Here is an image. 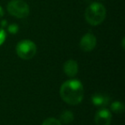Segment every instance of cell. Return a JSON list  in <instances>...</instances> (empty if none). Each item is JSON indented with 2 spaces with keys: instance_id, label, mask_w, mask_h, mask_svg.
<instances>
[{
  "instance_id": "8fae6325",
  "label": "cell",
  "mask_w": 125,
  "mask_h": 125,
  "mask_svg": "<svg viewBox=\"0 0 125 125\" xmlns=\"http://www.w3.org/2000/svg\"><path fill=\"white\" fill-rule=\"evenodd\" d=\"M41 125H62L58 119L55 117H48L42 123Z\"/></svg>"
},
{
  "instance_id": "52a82bcc",
  "label": "cell",
  "mask_w": 125,
  "mask_h": 125,
  "mask_svg": "<svg viewBox=\"0 0 125 125\" xmlns=\"http://www.w3.org/2000/svg\"><path fill=\"white\" fill-rule=\"evenodd\" d=\"M62 70L64 74L69 77H75L78 74V62L73 59H69L64 62Z\"/></svg>"
},
{
  "instance_id": "7a4b0ae2",
  "label": "cell",
  "mask_w": 125,
  "mask_h": 125,
  "mask_svg": "<svg viewBox=\"0 0 125 125\" xmlns=\"http://www.w3.org/2000/svg\"><path fill=\"white\" fill-rule=\"evenodd\" d=\"M106 9L102 4L94 2L87 6L85 10V19L91 26H98L104 21Z\"/></svg>"
},
{
  "instance_id": "5bb4252c",
  "label": "cell",
  "mask_w": 125,
  "mask_h": 125,
  "mask_svg": "<svg viewBox=\"0 0 125 125\" xmlns=\"http://www.w3.org/2000/svg\"><path fill=\"white\" fill-rule=\"evenodd\" d=\"M0 25H1V28H2L7 27V21H6V20H2V21H1Z\"/></svg>"
},
{
  "instance_id": "ba28073f",
  "label": "cell",
  "mask_w": 125,
  "mask_h": 125,
  "mask_svg": "<svg viewBox=\"0 0 125 125\" xmlns=\"http://www.w3.org/2000/svg\"><path fill=\"white\" fill-rule=\"evenodd\" d=\"M110 97L105 94L102 93H95L92 95L91 101L93 104L98 107H105L110 104Z\"/></svg>"
},
{
  "instance_id": "9c48e42d",
  "label": "cell",
  "mask_w": 125,
  "mask_h": 125,
  "mask_svg": "<svg viewBox=\"0 0 125 125\" xmlns=\"http://www.w3.org/2000/svg\"><path fill=\"white\" fill-rule=\"evenodd\" d=\"M74 118H75V116H74L73 112L71 111L66 110L61 113L59 121L61 123H63V124H69L74 121Z\"/></svg>"
},
{
  "instance_id": "2e32d148",
  "label": "cell",
  "mask_w": 125,
  "mask_h": 125,
  "mask_svg": "<svg viewBox=\"0 0 125 125\" xmlns=\"http://www.w3.org/2000/svg\"><path fill=\"white\" fill-rule=\"evenodd\" d=\"M124 41H125V40H124V38H123V40H122V45H123V49L125 48V46H124Z\"/></svg>"
},
{
  "instance_id": "6da1fadb",
  "label": "cell",
  "mask_w": 125,
  "mask_h": 125,
  "mask_svg": "<svg viewBox=\"0 0 125 125\" xmlns=\"http://www.w3.org/2000/svg\"><path fill=\"white\" fill-rule=\"evenodd\" d=\"M61 99L70 105H77L83 99L84 87L82 83L76 79H70L62 84L60 87Z\"/></svg>"
},
{
  "instance_id": "30bf717a",
  "label": "cell",
  "mask_w": 125,
  "mask_h": 125,
  "mask_svg": "<svg viewBox=\"0 0 125 125\" xmlns=\"http://www.w3.org/2000/svg\"><path fill=\"white\" fill-rule=\"evenodd\" d=\"M111 111L116 114H122L124 111V104L123 103L120 102V101H114L111 104Z\"/></svg>"
},
{
  "instance_id": "3957f363",
  "label": "cell",
  "mask_w": 125,
  "mask_h": 125,
  "mask_svg": "<svg viewBox=\"0 0 125 125\" xmlns=\"http://www.w3.org/2000/svg\"><path fill=\"white\" fill-rule=\"evenodd\" d=\"M17 56L21 59L29 60L33 58L37 52V46L34 42L29 40H23L18 42L16 47Z\"/></svg>"
},
{
  "instance_id": "7c38bea8",
  "label": "cell",
  "mask_w": 125,
  "mask_h": 125,
  "mask_svg": "<svg viewBox=\"0 0 125 125\" xmlns=\"http://www.w3.org/2000/svg\"><path fill=\"white\" fill-rule=\"evenodd\" d=\"M7 30L11 34H16L19 31V26L16 23H12V24H10L9 26H7Z\"/></svg>"
},
{
  "instance_id": "8992f818",
  "label": "cell",
  "mask_w": 125,
  "mask_h": 125,
  "mask_svg": "<svg viewBox=\"0 0 125 125\" xmlns=\"http://www.w3.org/2000/svg\"><path fill=\"white\" fill-rule=\"evenodd\" d=\"M112 119V114L110 110L101 108L96 111L94 116V122L97 125H110Z\"/></svg>"
},
{
  "instance_id": "4fadbf2b",
  "label": "cell",
  "mask_w": 125,
  "mask_h": 125,
  "mask_svg": "<svg viewBox=\"0 0 125 125\" xmlns=\"http://www.w3.org/2000/svg\"><path fill=\"white\" fill-rule=\"evenodd\" d=\"M6 40V32L4 28H0V46L4 43Z\"/></svg>"
},
{
  "instance_id": "277c9868",
  "label": "cell",
  "mask_w": 125,
  "mask_h": 125,
  "mask_svg": "<svg viewBox=\"0 0 125 125\" xmlns=\"http://www.w3.org/2000/svg\"><path fill=\"white\" fill-rule=\"evenodd\" d=\"M7 10L12 16L16 18H26L30 12L29 6L23 0H11L7 5Z\"/></svg>"
},
{
  "instance_id": "9a60e30c",
  "label": "cell",
  "mask_w": 125,
  "mask_h": 125,
  "mask_svg": "<svg viewBox=\"0 0 125 125\" xmlns=\"http://www.w3.org/2000/svg\"><path fill=\"white\" fill-rule=\"evenodd\" d=\"M4 9H3L1 6H0V19L4 16Z\"/></svg>"
},
{
  "instance_id": "5b68a950",
  "label": "cell",
  "mask_w": 125,
  "mask_h": 125,
  "mask_svg": "<svg viewBox=\"0 0 125 125\" xmlns=\"http://www.w3.org/2000/svg\"><path fill=\"white\" fill-rule=\"evenodd\" d=\"M97 45V39L95 35L91 32H88L82 36L80 40V48L85 52H92Z\"/></svg>"
}]
</instances>
